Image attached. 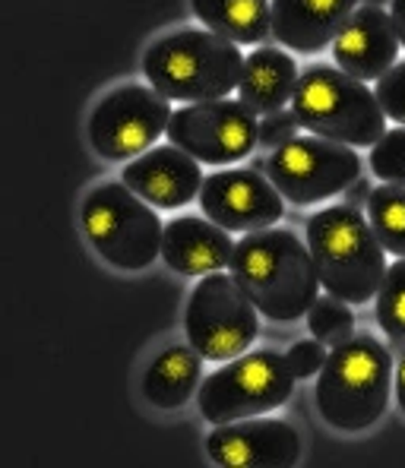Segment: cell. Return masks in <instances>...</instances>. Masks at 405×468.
<instances>
[{
    "label": "cell",
    "instance_id": "obj_1",
    "mask_svg": "<svg viewBox=\"0 0 405 468\" xmlns=\"http://www.w3.org/2000/svg\"><path fill=\"white\" fill-rule=\"evenodd\" d=\"M231 275L272 323L301 320L320 298V275L311 247L288 229L244 234L231 253Z\"/></svg>",
    "mask_w": 405,
    "mask_h": 468
},
{
    "label": "cell",
    "instance_id": "obj_2",
    "mask_svg": "<svg viewBox=\"0 0 405 468\" xmlns=\"http://www.w3.org/2000/svg\"><path fill=\"white\" fill-rule=\"evenodd\" d=\"M393 355L368 333L348 335L333 346L317 374V411L333 431H370L389 409Z\"/></svg>",
    "mask_w": 405,
    "mask_h": 468
},
{
    "label": "cell",
    "instance_id": "obj_3",
    "mask_svg": "<svg viewBox=\"0 0 405 468\" xmlns=\"http://www.w3.org/2000/svg\"><path fill=\"white\" fill-rule=\"evenodd\" d=\"M317 266L320 285L346 304H368L387 275V247L380 244L370 218L348 203L326 206L307 218L304 229Z\"/></svg>",
    "mask_w": 405,
    "mask_h": 468
},
{
    "label": "cell",
    "instance_id": "obj_4",
    "mask_svg": "<svg viewBox=\"0 0 405 468\" xmlns=\"http://www.w3.org/2000/svg\"><path fill=\"white\" fill-rule=\"evenodd\" d=\"M244 58L235 41L209 29H177L155 38L143 54L149 86L171 101L229 99L241 82Z\"/></svg>",
    "mask_w": 405,
    "mask_h": 468
},
{
    "label": "cell",
    "instance_id": "obj_5",
    "mask_svg": "<svg viewBox=\"0 0 405 468\" xmlns=\"http://www.w3.org/2000/svg\"><path fill=\"white\" fill-rule=\"evenodd\" d=\"M292 112L307 133L352 149H370L387 133V114L374 89L329 64H311L301 73Z\"/></svg>",
    "mask_w": 405,
    "mask_h": 468
},
{
    "label": "cell",
    "instance_id": "obj_6",
    "mask_svg": "<svg viewBox=\"0 0 405 468\" xmlns=\"http://www.w3.org/2000/svg\"><path fill=\"white\" fill-rule=\"evenodd\" d=\"M80 222L92 250L121 272H143L162 257L165 225L159 209L123 181H105L89 190Z\"/></svg>",
    "mask_w": 405,
    "mask_h": 468
},
{
    "label": "cell",
    "instance_id": "obj_7",
    "mask_svg": "<svg viewBox=\"0 0 405 468\" xmlns=\"http://www.w3.org/2000/svg\"><path fill=\"white\" fill-rule=\"evenodd\" d=\"M294 380L298 377L288 364V355H279L272 348L244 351L212 370L209 377H203L197 405L209 424L260 418L292 399Z\"/></svg>",
    "mask_w": 405,
    "mask_h": 468
},
{
    "label": "cell",
    "instance_id": "obj_8",
    "mask_svg": "<svg viewBox=\"0 0 405 468\" xmlns=\"http://www.w3.org/2000/svg\"><path fill=\"white\" fill-rule=\"evenodd\" d=\"M257 304L247 298L235 275L209 272L190 292L184 311V333L206 361H231L250 351L260 335Z\"/></svg>",
    "mask_w": 405,
    "mask_h": 468
},
{
    "label": "cell",
    "instance_id": "obj_9",
    "mask_svg": "<svg viewBox=\"0 0 405 468\" xmlns=\"http://www.w3.org/2000/svg\"><path fill=\"white\" fill-rule=\"evenodd\" d=\"M168 101L171 99H165L153 86L140 82L114 86L89 114L86 133L92 153L105 162H133L136 155L149 153L175 114Z\"/></svg>",
    "mask_w": 405,
    "mask_h": 468
},
{
    "label": "cell",
    "instance_id": "obj_10",
    "mask_svg": "<svg viewBox=\"0 0 405 468\" xmlns=\"http://www.w3.org/2000/svg\"><path fill=\"white\" fill-rule=\"evenodd\" d=\"M270 181L279 187L285 203L311 206L339 197L361 177V155L346 143L307 133L294 136L270 153Z\"/></svg>",
    "mask_w": 405,
    "mask_h": 468
},
{
    "label": "cell",
    "instance_id": "obj_11",
    "mask_svg": "<svg viewBox=\"0 0 405 468\" xmlns=\"http://www.w3.org/2000/svg\"><path fill=\"white\" fill-rule=\"evenodd\" d=\"M168 143L194 155L200 165H238L260 146V121L244 101H194L171 114Z\"/></svg>",
    "mask_w": 405,
    "mask_h": 468
},
{
    "label": "cell",
    "instance_id": "obj_12",
    "mask_svg": "<svg viewBox=\"0 0 405 468\" xmlns=\"http://www.w3.org/2000/svg\"><path fill=\"white\" fill-rule=\"evenodd\" d=\"M200 209L222 229L250 234L272 229L285 216V197L263 171L222 168L206 175Z\"/></svg>",
    "mask_w": 405,
    "mask_h": 468
},
{
    "label": "cell",
    "instance_id": "obj_13",
    "mask_svg": "<svg viewBox=\"0 0 405 468\" xmlns=\"http://www.w3.org/2000/svg\"><path fill=\"white\" fill-rule=\"evenodd\" d=\"M206 452L222 468H292L301 459V437L288 421L260 415L216 424Z\"/></svg>",
    "mask_w": 405,
    "mask_h": 468
},
{
    "label": "cell",
    "instance_id": "obj_14",
    "mask_svg": "<svg viewBox=\"0 0 405 468\" xmlns=\"http://www.w3.org/2000/svg\"><path fill=\"white\" fill-rule=\"evenodd\" d=\"M121 177L136 197H143L155 209H181L194 203L206 181L200 162L177 149L175 143L153 146L149 153L136 155L133 162H127Z\"/></svg>",
    "mask_w": 405,
    "mask_h": 468
},
{
    "label": "cell",
    "instance_id": "obj_15",
    "mask_svg": "<svg viewBox=\"0 0 405 468\" xmlns=\"http://www.w3.org/2000/svg\"><path fill=\"white\" fill-rule=\"evenodd\" d=\"M400 36L393 16L383 6H358L333 41V60L339 70L358 80H380L400 58Z\"/></svg>",
    "mask_w": 405,
    "mask_h": 468
},
{
    "label": "cell",
    "instance_id": "obj_16",
    "mask_svg": "<svg viewBox=\"0 0 405 468\" xmlns=\"http://www.w3.org/2000/svg\"><path fill=\"white\" fill-rule=\"evenodd\" d=\"M235 240L231 231L206 216H177L165 225L162 260L177 275H209L231 266Z\"/></svg>",
    "mask_w": 405,
    "mask_h": 468
},
{
    "label": "cell",
    "instance_id": "obj_17",
    "mask_svg": "<svg viewBox=\"0 0 405 468\" xmlns=\"http://www.w3.org/2000/svg\"><path fill=\"white\" fill-rule=\"evenodd\" d=\"M358 0H272V36L298 54H320L339 36Z\"/></svg>",
    "mask_w": 405,
    "mask_h": 468
},
{
    "label": "cell",
    "instance_id": "obj_18",
    "mask_svg": "<svg viewBox=\"0 0 405 468\" xmlns=\"http://www.w3.org/2000/svg\"><path fill=\"white\" fill-rule=\"evenodd\" d=\"M298 64L282 48H260L244 58L241 82H238V101H244L257 117L282 112L288 101L294 99L298 89Z\"/></svg>",
    "mask_w": 405,
    "mask_h": 468
},
{
    "label": "cell",
    "instance_id": "obj_19",
    "mask_svg": "<svg viewBox=\"0 0 405 468\" xmlns=\"http://www.w3.org/2000/svg\"><path fill=\"white\" fill-rule=\"evenodd\" d=\"M203 361L206 357L194 346H168L162 355H155L143 374L146 402L162 411L187 405V399L203 383Z\"/></svg>",
    "mask_w": 405,
    "mask_h": 468
},
{
    "label": "cell",
    "instance_id": "obj_20",
    "mask_svg": "<svg viewBox=\"0 0 405 468\" xmlns=\"http://www.w3.org/2000/svg\"><path fill=\"white\" fill-rule=\"evenodd\" d=\"M203 29L235 41L260 45L272 36V0H190Z\"/></svg>",
    "mask_w": 405,
    "mask_h": 468
},
{
    "label": "cell",
    "instance_id": "obj_21",
    "mask_svg": "<svg viewBox=\"0 0 405 468\" xmlns=\"http://www.w3.org/2000/svg\"><path fill=\"white\" fill-rule=\"evenodd\" d=\"M368 218L380 244L387 247V253L405 257V187L387 181L374 187L368 203Z\"/></svg>",
    "mask_w": 405,
    "mask_h": 468
},
{
    "label": "cell",
    "instance_id": "obj_22",
    "mask_svg": "<svg viewBox=\"0 0 405 468\" xmlns=\"http://www.w3.org/2000/svg\"><path fill=\"white\" fill-rule=\"evenodd\" d=\"M374 316L389 339H405V257H396V263L387 266L377 292Z\"/></svg>",
    "mask_w": 405,
    "mask_h": 468
},
{
    "label": "cell",
    "instance_id": "obj_23",
    "mask_svg": "<svg viewBox=\"0 0 405 468\" xmlns=\"http://www.w3.org/2000/svg\"><path fill=\"white\" fill-rule=\"evenodd\" d=\"M307 329L314 333V339H320L324 346H339L348 335H355V314L336 294H324L314 301V307L307 311Z\"/></svg>",
    "mask_w": 405,
    "mask_h": 468
},
{
    "label": "cell",
    "instance_id": "obj_24",
    "mask_svg": "<svg viewBox=\"0 0 405 468\" xmlns=\"http://www.w3.org/2000/svg\"><path fill=\"white\" fill-rule=\"evenodd\" d=\"M370 171L380 181L405 187V127H393L370 146Z\"/></svg>",
    "mask_w": 405,
    "mask_h": 468
},
{
    "label": "cell",
    "instance_id": "obj_25",
    "mask_svg": "<svg viewBox=\"0 0 405 468\" xmlns=\"http://www.w3.org/2000/svg\"><path fill=\"white\" fill-rule=\"evenodd\" d=\"M377 99L389 121L405 127V60H396L380 80H377Z\"/></svg>",
    "mask_w": 405,
    "mask_h": 468
},
{
    "label": "cell",
    "instance_id": "obj_26",
    "mask_svg": "<svg viewBox=\"0 0 405 468\" xmlns=\"http://www.w3.org/2000/svg\"><path fill=\"white\" fill-rule=\"evenodd\" d=\"M301 130V121L294 117V112H276V114H266L260 121V146L263 149H279L285 146L288 140H294Z\"/></svg>",
    "mask_w": 405,
    "mask_h": 468
},
{
    "label": "cell",
    "instance_id": "obj_27",
    "mask_svg": "<svg viewBox=\"0 0 405 468\" xmlns=\"http://www.w3.org/2000/svg\"><path fill=\"white\" fill-rule=\"evenodd\" d=\"M288 364H292L294 377L298 380H307V377H317L326 364V348L320 339H304L294 342L292 351H288Z\"/></svg>",
    "mask_w": 405,
    "mask_h": 468
},
{
    "label": "cell",
    "instance_id": "obj_28",
    "mask_svg": "<svg viewBox=\"0 0 405 468\" xmlns=\"http://www.w3.org/2000/svg\"><path fill=\"white\" fill-rule=\"evenodd\" d=\"M370 194H374V184H370L368 177H358V181L346 190V203L355 206V209H365L370 203Z\"/></svg>",
    "mask_w": 405,
    "mask_h": 468
},
{
    "label": "cell",
    "instance_id": "obj_29",
    "mask_svg": "<svg viewBox=\"0 0 405 468\" xmlns=\"http://www.w3.org/2000/svg\"><path fill=\"white\" fill-rule=\"evenodd\" d=\"M389 16H393L396 36L405 45V0H389Z\"/></svg>",
    "mask_w": 405,
    "mask_h": 468
},
{
    "label": "cell",
    "instance_id": "obj_30",
    "mask_svg": "<svg viewBox=\"0 0 405 468\" xmlns=\"http://www.w3.org/2000/svg\"><path fill=\"white\" fill-rule=\"evenodd\" d=\"M396 402H400V409L405 415V357L400 361V370H396Z\"/></svg>",
    "mask_w": 405,
    "mask_h": 468
},
{
    "label": "cell",
    "instance_id": "obj_31",
    "mask_svg": "<svg viewBox=\"0 0 405 468\" xmlns=\"http://www.w3.org/2000/svg\"><path fill=\"white\" fill-rule=\"evenodd\" d=\"M247 168H253V171H263V175H266V168H270V158H263V155H257V153H253V155H250V162H247Z\"/></svg>",
    "mask_w": 405,
    "mask_h": 468
},
{
    "label": "cell",
    "instance_id": "obj_32",
    "mask_svg": "<svg viewBox=\"0 0 405 468\" xmlns=\"http://www.w3.org/2000/svg\"><path fill=\"white\" fill-rule=\"evenodd\" d=\"M389 355H393V357H400V361H402V357H405V339H389Z\"/></svg>",
    "mask_w": 405,
    "mask_h": 468
},
{
    "label": "cell",
    "instance_id": "obj_33",
    "mask_svg": "<svg viewBox=\"0 0 405 468\" xmlns=\"http://www.w3.org/2000/svg\"><path fill=\"white\" fill-rule=\"evenodd\" d=\"M365 4H370V6H387L389 0H365Z\"/></svg>",
    "mask_w": 405,
    "mask_h": 468
}]
</instances>
